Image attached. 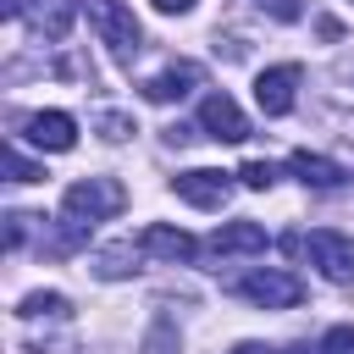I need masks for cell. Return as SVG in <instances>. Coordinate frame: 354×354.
Listing matches in <instances>:
<instances>
[{
  "instance_id": "2e32d148",
  "label": "cell",
  "mask_w": 354,
  "mask_h": 354,
  "mask_svg": "<svg viewBox=\"0 0 354 354\" xmlns=\"http://www.w3.org/2000/svg\"><path fill=\"white\" fill-rule=\"evenodd\" d=\"M238 177H243V188H271V183H277V166H271V160H243Z\"/></svg>"
},
{
  "instance_id": "e0dca14e",
  "label": "cell",
  "mask_w": 354,
  "mask_h": 354,
  "mask_svg": "<svg viewBox=\"0 0 354 354\" xmlns=\"http://www.w3.org/2000/svg\"><path fill=\"white\" fill-rule=\"evenodd\" d=\"M315 354H354V326H332Z\"/></svg>"
},
{
  "instance_id": "52a82bcc",
  "label": "cell",
  "mask_w": 354,
  "mask_h": 354,
  "mask_svg": "<svg viewBox=\"0 0 354 354\" xmlns=\"http://www.w3.org/2000/svg\"><path fill=\"white\" fill-rule=\"evenodd\" d=\"M199 127H205L210 138H221V144H243V138H249V116L238 111L232 94H205V105H199Z\"/></svg>"
},
{
  "instance_id": "8992f818",
  "label": "cell",
  "mask_w": 354,
  "mask_h": 354,
  "mask_svg": "<svg viewBox=\"0 0 354 354\" xmlns=\"http://www.w3.org/2000/svg\"><path fill=\"white\" fill-rule=\"evenodd\" d=\"M22 138L44 155H66L77 144V122L66 111H33V116H22Z\"/></svg>"
},
{
  "instance_id": "30bf717a",
  "label": "cell",
  "mask_w": 354,
  "mask_h": 354,
  "mask_svg": "<svg viewBox=\"0 0 354 354\" xmlns=\"http://www.w3.org/2000/svg\"><path fill=\"white\" fill-rule=\"evenodd\" d=\"M199 83H205V72H199L194 61H171L166 72H155V77L144 83V100H149V105H171V100L194 94Z\"/></svg>"
},
{
  "instance_id": "ac0fdd59",
  "label": "cell",
  "mask_w": 354,
  "mask_h": 354,
  "mask_svg": "<svg viewBox=\"0 0 354 354\" xmlns=\"http://www.w3.org/2000/svg\"><path fill=\"white\" fill-rule=\"evenodd\" d=\"M271 22H299V0H254Z\"/></svg>"
},
{
  "instance_id": "9a60e30c",
  "label": "cell",
  "mask_w": 354,
  "mask_h": 354,
  "mask_svg": "<svg viewBox=\"0 0 354 354\" xmlns=\"http://www.w3.org/2000/svg\"><path fill=\"white\" fill-rule=\"evenodd\" d=\"M127 260H133V243H116V249H105V254H100V266H94V271H100V277H127V271H133Z\"/></svg>"
},
{
  "instance_id": "44dd1931",
  "label": "cell",
  "mask_w": 354,
  "mask_h": 354,
  "mask_svg": "<svg viewBox=\"0 0 354 354\" xmlns=\"http://www.w3.org/2000/svg\"><path fill=\"white\" fill-rule=\"evenodd\" d=\"M166 17H183V11H194V0H155Z\"/></svg>"
},
{
  "instance_id": "7a4b0ae2",
  "label": "cell",
  "mask_w": 354,
  "mask_h": 354,
  "mask_svg": "<svg viewBox=\"0 0 354 354\" xmlns=\"http://www.w3.org/2000/svg\"><path fill=\"white\" fill-rule=\"evenodd\" d=\"M83 17L94 22V33H100L116 55H133V50H138V39H144V28H138L133 6H122V0H83Z\"/></svg>"
},
{
  "instance_id": "8fae6325",
  "label": "cell",
  "mask_w": 354,
  "mask_h": 354,
  "mask_svg": "<svg viewBox=\"0 0 354 354\" xmlns=\"http://www.w3.org/2000/svg\"><path fill=\"white\" fill-rule=\"evenodd\" d=\"M266 243H271V238H266L260 221H221L205 249H210V254H266Z\"/></svg>"
},
{
  "instance_id": "ba28073f",
  "label": "cell",
  "mask_w": 354,
  "mask_h": 354,
  "mask_svg": "<svg viewBox=\"0 0 354 354\" xmlns=\"http://www.w3.org/2000/svg\"><path fill=\"white\" fill-rule=\"evenodd\" d=\"M138 254H149V260H166V266H188L194 254H199V243L183 232V227H166V221H149L144 232H138Z\"/></svg>"
},
{
  "instance_id": "ffe728a7",
  "label": "cell",
  "mask_w": 354,
  "mask_h": 354,
  "mask_svg": "<svg viewBox=\"0 0 354 354\" xmlns=\"http://www.w3.org/2000/svg\"><path fill=\"white\" fill-rule=\"evenodd\" d=\"M22 232H28V216H6V243L22 249Z\"/></svg>"
},
{
  "instance_id": "603a6c76",
  "label": "cell",
  "mask_w": 354,
  "mask_h": 354,
  "mask_svg": "<svg viewBox=\"0 0 354 354\" xmlns=\"http://www.w3.org/2000/svg\"><path fill=\"white\" fill-rule=\"evenodd\" d=\"M282 354H310V348H282Z\"/></svg>"
},
{
  "instance_id": "5b68a950",
  "label": "cell",
  "mask_w": 354,
  "mask_h": 354,
  "mask_svg": "<svg viewBox=\"0 0 354 354\" xmlns=\"http://www.w3.org/2000/svg\"><path fill=\"white\" fill-rule=\"evenodd\" d=\"M238 299H249L260 310H293L304 299V282L288 271H249V277H238Z\"/></svg>"
},
{
  "instance_id": "d6986e66",
  "label": "cell",
  "mask_w": 354,
  "mask_h": 354,
  "mask_svg": "<svg viewBox=\"0 0 354 354\" xmlns=\"http://www.w3.org/2000/svg\"><path fill=\"white\" fill-rule=\"evenodd\" d=\"M100 133H105V138L116 144V138H127L133 127H127V116H116V111H105V116H100Z\"/></svg>"
},
{
  "instance_id": "6da1fadb",
  "label": "cell",
  "mask_w": 354,
  "mask_h": 354,
  "mask_svg": "<svg viewBox=\"0 0 354 354\" xmlns=\"http://www.w3.org/2000/svg\"><path fill=\"white\" fill-rule=\"evenodd\" d=\"M127 205V188L116 183V177H77L66 194H61V210L72 216V221H111L116 210Z\"/></svg>"
},
{
  "instance_id": "5bb4252c",
  "label": "cell",
  "mask_w": 354,
  "mask_h": 354,
  "mask_svg": "<svg viewBox=\"0 0 354 354\" xmlns=\"http://www.w3.org/2000/svg\"><path fill=\"white\" fill-rule=\"evenodd\" d=\"M6 177H11V183H39L44 171H39V166H33V160H28L17 144H6Z\"/></svg>"
},
{
  "instance_id": "277c9868",
  "label": "cell",
  "mask_w": 354,
  "mask_h": 354,
  "mask_svg": "<svg viewBox=\"0 0 354 354\" xmlns=\"http://www.w3.org/2000/svg\"><path fill=\"white\" fill-rule=\"evenodd\" d=\"M171 194L188 199L194 210H221L232 199V171H216V166H194V171H177L171 177Z\"/></svg>"
},
{
  "instance_id": "7402d4cb",
  "label": "cell",
  "mask_w": 354,
  "mask_h": 354,
  "mask_svg": "<svg viewBox=\"0 0 354 354\" xmlns=\"http://www.w3.org/2000/svg\"><path fill=\"white\" fill-rule=\"evenodd\" d=\"M232 354H271V348H260V343H238Z\"/></svg>"
},
{
  "instance_id": "9c48e42d",
  "label": "cell",
  "mask_w": 354,
  "mask_h": 354,
  "mask_svg": "<svg viewBox=\"0 0 354 354\" xmlns=\"http://www.w3.org/2000/svg\"><path fill=\"white\" fill-rule=\"evenodd\" d=\"M293 88H299V66H293V61L266 66V72L254 77V100H260L266 116H288V111H293Z\"/></svg>"
},
{
  "instance_id": "3957f363",
  "label": "cell",
  "mask_w": 354,
  "mask_h": 354,
  "mask_svg": "<svg viewBox=\"0 0 354 354\" xmlns=\"http://www.w3.org/2000/svg\"><path fill=\"white\" fill-rule=\"evenodd\" d=\"M304 254H310V266H315L326 282H354V238H343V232H332V227H315V232L304 238Z\"/></svg>"
},
{
  "instance_id": "7c38bea8",
  "label": "cell",
  "mask_w": 354,
  "mask_h": 354,
  "mask_svg": "<svg viewBox=\"0 0 354 354\" xmlns=\"http://www.w3.org/2000/svg\"><path fill=\"white\" fill-rule=\"evenodd\" d=\"M288 171H293V177H299L304 188H321V194H326V188H343V183H348V171H343L337 160H326V155H310V149H299V155L288 160Z\"/></svg>"
},
{
  "instance_id": "4fadbf2b",
  "label": "cell",
  "mask_w": 354,
  "mask_h": 354,
  "mask_svg": "<svg viewBox=\"0 0 354 354\" xmlns=\"http://www.w3.org/2000/svg\"><path fill=\"white\" fill-rule=\"evenodd\" d=\"M17 315H22V321H33V315H66V299H61V293H28V299L17 304Z\"/></svg>"
}]
</instances>
